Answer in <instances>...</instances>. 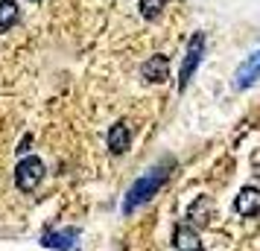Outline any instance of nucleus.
Instances as JSON below:
<instances>
[{"label":"nucleus","mask_w":260,"mask_h":251,"mask_svg":"<svg viewBox=\"0 0 260 251\" xmlns=\"http://www.w3.org/2000/svg\"><path fill=\"white\" fill-rule=\"evenodd\" d=\"M173 172V161H161L158 167H152V169H146L141 178L132 184V190L126 193V204H123V210L126 213H132L135 207H141L143 202H149L155 193L164 187V181H167V175Z\"/></svg>","instance_id":"f257e3e1"},{"label":"nucleus","mask_w":260,"mask_h":251,"mask_svg":"<svg viewBox=\"0 0 260 251\" xmlns=\"http://www.w3.org/2000/svg\"><path fill=\"white\" fill-rule=\"evenodd\" d=\"M44 178V161L38 155H26L18 161V167H15V184H18V190H36L38 184Z\"/></svg>","instance_id":"f03ea898"},{"label":"nucleus","mask_w":260,"mask_h":251,"mask_svg":"<svg viewBox=\"0 0 260 251\" xmlns=\"http://www.w3.org/2000/svg\"><path fill=\"white\" fill-rule=\"evenodd\" d=\"M202 50H205V35H202V32H196V35H193V41H190V47H187V56H184L181 73H178V91H184V88H187V82H190V76H193V70L199 67Z\"/></svg>","instance_id":"7ed1b4c3"},{"label":"nucleus","mask_w":260,"mask_h":251,"mask_svg":"<svg viewBox=\"0 0 260 251\" xmlns=\"http://www.w3.org/2000/svg\"><path fill=\"white\" fill-rule=\"evenodd\" d=\"M234 207H237V213L240 216H257V210H260V190L257 187H243V190L237 193Z\"/></svg>","instance_id":"20e7f679"},{"label":"nucleus","mask_w":260,"mask_h":251,"mask_svg":"<svg viewBox=\"0 0 260 251\" xmlns=\"http://www.w3.org/2000/svg\"><path fill=\"white\" fill-rule=\"evenodd\" d=\"M76 231L73 228H64V231H53V234H44L41 237V242L47 245V248H56V251H71L73 245H76Z\"/></svg>","instance_id":"39448f33"},{"label":"nucleus","mask_w":260,"mask_h":251,"mask_svg":"<svg viewBox=\"0 0 260 251\" xmlns=\"http://www.w3.org/2000/svg\"><path fill=\"white\" fill-rule=\"evenodd\" d=\"M167 76H170V59L167 56H152V59L143 64V79L146 82H164Z\"/></svg>","instance_id":"423d86ee"},{"label":"nucleus","mask_w":260,"mask_h":251,"mask_svg":"<svg viewBox=\"0 0 260 251\" xmlns=\"http://www.w3.org/2000/svg\"><path fill=\"white\" fill-rule=\"evenodd\" d=\"M132 144V132L126 123H114L111 126V132H108V149L114 152V155H123Z\"/></svg>","instance_id":"0eeeda50"},{"label":"nucleus","mask_w":260,"mask_h":251,"mask_svg":"<svg viewBox=\"0 0 260 251\" xmlns=\"http://www.w3.org/2000/svg\"><path fill=\"white\" fill-rule=\"evenodd\" d=\"M173 242H176V251H202V239L190 225H178Z\"/></svg>","instance_id":"6e6552de"},{"label":"nucleus","mask_w":260,"mask_h":251,"mask_svg":"<svg viewBox=\"0 0 260 251\" xmlns=\"http://www.w3.org/2000/svg\"><path fill=\"white\" fill-rule=\"evenodd\" d=\"M254 79H257V53L254 56H248V61L237 70L234 76V88H251L254 85Z\"/></svg>","instance_id":"1a4fd4ad"},{"label":"nucleus","mask_w":260,"mask_h":251,"mask_svg":"<svg viewBox=\"0 0 260 251\" xmlns=\"http://www.w3.org/2000/svg\"><path fill=\"white\" fill-rule=\"evenodd\" d=\"M15 24H18V3L15 0H3L0 3V32L12 29Z\"/></svg>","instance_id":"9d476101"},{"label":"nucleus","mask_w":260,"mask_h":251,"mask_svg":"<svg viewBox=\"0 0 260 251\" xmlns=\"http://www.w3.org/2000/svg\"><path fill=\"white\" fill-rule=\"evenodd\" d=\"M167 0H141V15L146 18V21H155L158 15L164 12Z\"/></svg>","instance_id":"9b49d317"},{"label":"nucleus","mask_w":260,"mask_h":251,"mask_svg":"<svg viewBox=\"0 0 260 251\" xmlns=\"http://www.w3.org/2000/svg\"><path fill=\"white\" fill-rule=\"evenodd\" d=\"M32 3H38V0H32Z\"/></svg>","instance_id":"f8f14e48"}]
</instances>
